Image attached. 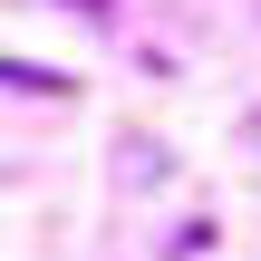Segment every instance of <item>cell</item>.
I'll return each mask as SVG.
<instances>
[{"label":"cell","instance_id":"obj_1","mask_svg":"<svg viewBox=\"0 0 261 261\" xmlns=\"http://www.w3.org/2000/svg\"><path fill=\"white\" fill-rule=\"evenodd\" d=\"M10 87H19V97H39V87H68V77H58V68H29V58H10Z\"/></svg>","mask_w":261,"mask_h":261},{"label":"cell","instance_id":"obj_2","mask_svg":"<svg viewBox=\"0 0 261 261\" xmlns=\"http://www.w3.org/2000/svg\"><path fill=\"white\" fill-rule=\"evenodd\" d=\"M68 10H107V0H68Z\"/></svg>","mask_w":261,"mask_h":261}]
</instances>
